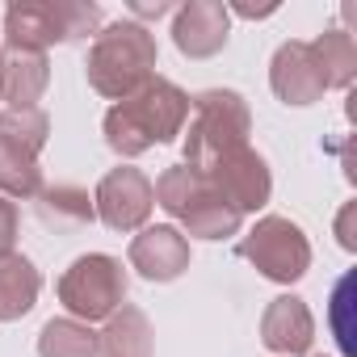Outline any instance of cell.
<instances>
[{
    "instance_id": "cell-1",
    "label": "cell",
    "mask_w": 357,
    "mask_h": 357,
    "mask_svg": "<svg viewBox=\"0 0 357 357\" xmlns=\"http://www.w3.org/2000/svg\"><path fill=\"white\" fill-rule=\"evenodd\" d=\"M185 118H190V93L181 84L155 76L135 97L109 105L101 130H105V143L122 160H135V155L151 151L155 143H172L185 130Z\"/></svg>"
},
{
    "instance_id": "cell-2",
    "label": "cell",
    "mask_w": 357,
    "mask_h": 357,
    "mask_svg": "<svg viewBox=\"0 0 357 357\" xmlns=\"http://www.w3.org/2000/svg\"><path fill=\"white\" fill-rule=\"evenodd\" d=\"M155 59H160V51H155V38L147 26L114 22L93 38L84 72H89V84L118 105V101L135 97L147 80H155Z\"/></svg>"
},
{
    "instance_id": "cell-3",
    "label": "cell",
    "mask_w": 357,
    "mask_h": 357,
    "mask_svg": "<svg viewBox=\"0 0 357 357\" xmlns=\"http://www.w3.org/2000/svg\"><path fill=\"white\" fill-rule=\"evenodd\" d=\"M252 114L236 89H206L190 101V130H185V168L211 172L236 147H248Z\"/></svg>"
},
{
    "instance_id": "cell-4",
    "label": "cell",
    "mask_w": 357,
    "mask_h": 357,
    "mask_svg": "<svg viewBox=\"0 0 357 357\" xmlns=\"http://www.w3.org/2000/svg\"><path fill=\"white\" fill-rule=\"evenodd\" d=\"M101 30V9L84 0H13L5 13V51H38L80 43Z\"/></svg>"
},
{
    "instance_id": "cell-5",
    "label": "cell",
    "mask_w": 357,
    "mask_h": 357,
    "mask_svg": "<svg viewBox=\"0 0 357 357\" xmlns=\"http://www.w3.org/2000/svg\"><path fill=\"white\" fill-rule=\"evenodd\" d=\"M59 303L80 324L109 319L114 311L126 307V269H122V261L109 257V252L76 257L59 278Z\"/></svg>"
},
{
    "instance_id": "cell-6",
    "label": "cell",
    "mask_w": 357,
    "mask_h": 357,
    "mask_svg": "<svg viewBox=\"0 0 357 357\" xmlns=\"http://www.w3.org/2000/svg\"><path fill=\"white\" fill-rule=\"evenodd\" d=\"M240 257L269 282L290 286L311 269V244L303 236L298 223L282 219V215H265L244 240H240Z\"/></svg>"
},
{
    "instance_id": "cell-7",
    "label": "cell",
    "mask_w": 357,
    "mask_h": 357,
    "mask_svg": "<svg viewBox=\"0 0 357 357\" xmlns=\"http://www.w3.org/2000/svg\"><path fill=\"white\" fill-rule=\"evenodd\" d=\"M151 206H155V190H151L147 176L139 168H130V164L109 168L101 181H97L93 211H97V219L109 231H122V236L126 231H139L151 219Z\"/></svg>"
},
{
    "instance_id": "cell-8",
    "label": "cell",
    "mask_w": 357,
    "mask_h": 357,
    "mask_svg": "<svg viewBox=\"0 0 357 357\" xmlns=\"http://www.w3.org/2000/svg\"><path fill=\"white\" fill-rule=\"evenodd\" d=\"M206 181H211V190H215L231 211H240V215L261 211V206L269 202V194H273V172H269L265 155L252 151V147H236L231 155H223V160L206 172Z\"/></svg>"
},
{
    "instance_id": "cell-9",
    "label": "cell",
    "mask_w": 357,
    "mask_h": 357,
    "mask_svg": "<svg viewBox=\"0 0 357 357\" xmlns=\"http://www.w3.org/2000/svg\"><path fill=\"white\" fill-rule=\"evenodd\" d=\"M231 34V9L219 0H190L172 17V43L190 59H211L227 47Z\"/></svg>"
},
{
    "instance_id": "cell-10",
    "label": "cell",
    "mask_w": 357,
    "mask_h": 357,
    "mask_svg": "<svg viewBox=\"0 0 357 357\" xmlns=\"http://www.w3.org/2000/svg\"><path fill=\"white\" fill-rule=\"evenodd\" d=\"M130 269L147 282H176L185 269H190V240L160 223V227H143L135 240H130V252H126Z\"/></svg>"
},
{
    "instance_id": "cell-11",
    "label": "cell",
    "mask_w": 357,
    "mask_h": 357,
    "mask_svg": "<svg viewBox=\"0 0 357 357\" xmlns=\"http://www.w3.org/2000/svg\"><path fill=\"white\" fill-rule=\"evenodd\" d=\"M269 84H273L278 101H286V105H315L328 93L324 76L315 68L311 43H298V38H290V43L278 47V55L269 63Z\"/></svg>"
},
{
    "instance_id": "cell-12",
    "label": "cell",
    "mask_w": 357,
    "mask_h": 357,
    "mask_svg": "<svg viewBox=\"0 0 357 357\" xmlns=\"http://www.w3.org/2000/svg\"><path fill=\"white\" fill-rule=\"evenodd\" d=\"M261 340L278 357H303L315 340V319L298 294H278L261 315Z\"/></svg>"
},
{
    "instance_id": "cell-13",
    "label": "cell",
    "mask_w": 357,
    "mask_h": 357,
    "mask_svg": "<svg viewBox=\"0 0 357 357\" xmlns=\"http://www.w3.org/2000/svg\"><path fill=\"white\" fill-rule=\"evenodd\" d=\"M51 84V63L38 51H5L0 55V101L9 109H38Z\"/></svg>"
},
{
    "instance_id": "cell-14",
    "label": "cell",
    "mask_w": 357,
    "mask_h": 357,
    "mask_svg": "<svg viewBox=\"0 0 357 357\" xmlns=\"http://www.w3.org/2000/svg\"><path fill=\"white\" fill-rule=\"evenodd\" d=\"M38 290H43V273L34 269L30 257H22V252L0 257V324L30 315L38 303Z\"/></svg>"
},
{
    "instance_id": "cell-15",
    "label": "cell",
    "mask_w": 357,
    "mask_h": 357,
    "mask_svg": "<svg viewBox=\"0 0 357 357\" xmlns=\"http://www.w3.org/2000/svg\"><path fill=\"white\" fill-rule=\"evenodd\" d=\"M97 357H151V319L139 307H122L97 332Z\"/></svg>"
},
{
    "instance_id": "cell-16",
    "label": "cell",
    "mask_w": 357,
    "mask_h": 357,
    "mask_svg": "<svg viewBox=\"0 0 357 357\" xmlns=\"http://www.w3.org/2000/svg\"><path fill=\"white\" fill-rule=\"evenodd\" d=\"M176 223H181L185 231L181 236H194V240H227V236H236L240 231V223H244V215L240 211H231L211 185H206V194L181 215V219H176Z\"/></svg>"
},
{
    "instance_id": "cell-17",
    "label": "cell",
    "mask_w": 357,
    "mask_h": 357,
    "mask_svg": "<svg viewBox=\"0 0 357 357\" xmlns=\"http://www.w3.org/2000/svg\"><path fill=\"white\" fill-rule=\"evenodd\" d=\"M38 194H43L38 155L0 135V198H38Z\"/></svg>"
},
{
    "instance_id": "cell-18",
    "label": "cell",
    "mask_w": 357,
    "mask_h": 357,
    "mask_svg": "<svg viewBox=\"0 0 357 357\" xmlns=\"http://www.w3.org/2000/svg\"><path fill=\"white\" fill-rule=\"evenodd\" d=\"M311 55H315V68L324 76V89H349L353 76H357V47H353V34L344 30H328L311 43Z\"/></svg>"
},
{
    "instance_id": "cell-19",
    "label": "cell",
    "mask_w": 357,
    "mask_h": 357,
    "mask_svg": "<svg viewBox=\"0 0 357 357\" xmlns=\"http://www.w3.org/2000/svg\"><path fill=\"white\" fill-rule=\"evenodd\" d=\"M34 202H38L43 223H55V227H84L97 219L93 198L80 185H43V194Z\"/></svg>"
},
{
    "instance_id": "cell-20",
    "label": "cell",
    "mask_w": 357,
    "mask_h": 357,
    "mask_svg": "<svg viewBox=\"0 0 357 357\" xmlns=\"http://www.w3.org/2000/svg\"><path fill=\"white\" fill-rule=\"evenodd\" d=\"M38 357H97V332L72 315L47 319L38 332Z\"/></svg>"
},
{
    "instance_id": "cell-21",
    "label": "cell",
    "mask_w": 357,
    "mask_h": 357,
    "mask_svg": "<svg viewBox=\"0 0 357 357\" xmlns=\"http://www.w3.org/2000/svg\"><path fill=\"white\" fill-rule=\"evenodd\" d=\"M206 176L202 172H194V168H185V164H172V168H164L160 172V181L151 185L155 190V206H164L172 219H181L202 194H206Z\"/></svg>"
},
{
    "instance_id": "cell-22",
    "label": "cell",
    "mask_w": 357,
    "mask_h": 357,
    "mask_svg": "<svg viewBox=\"0 0 357 357\" xmlns=\"http://www.w3.org/2000/svg\"><path fill=\"white\" fill-rule=\"evenodd\" d=\"M0 135L13 139L17 147H26L30 155H38L51 139V118L43 109H5L0 114Z\"/></svg>"
},
{
    "instance_id": "cell-23",
    "label": "cell",
    "mask_w": 357,
    "mask_h": 357,
    "mask_svg": "<svg viewBox=\"0 0 357 357\" xmlns=\"http://www.w3.org/2000/svg\"><path fill=\"white\" fill-rule=\"evenodd\" d=\"M349 290H353V273L336 282L332 290V332L344 349V357H353V328H349Z\"/></svg>"
},
{
    "instance_id": "cell-24",
    "label": "cell",
    "mask_w": 357,
    "mask_h": 357,
    "mask_svg": "<svg viewBox=\"0 0 357 357\" xmlns=\"http://www.w3.org/2000/svg\"><path fill=\"white\" fill-rule=\"evenodd\" d=\"M13 240H17V206L0 198V257L13 252Z\"/></svg>"
},
{
    "instance_id": "cell-25",
    "label": "cell",
    "mask_w": 357,
    "mask_h": 357,
    "mask_svg": "<svg viewBox=\"0 0 357 357\" xmlns=\"http://www.w3.org/2000/svg\"><path fill=\"white\" fill-rule=\"evenodd\" d=\"M353 219H357V202H349L344 211H340V219H336V240H340V248H357V236H353Z\"/></svg>"
}]
</instances>
